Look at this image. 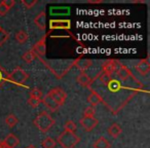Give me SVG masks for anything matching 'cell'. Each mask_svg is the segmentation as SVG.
<instances>
[{"mask_svg":"<svg viewBox=\"0 0 150 148\" xmlns=\"http://www.w3.org/2000/svg\"><path fill=\"white\" fill-rule=\"evenodd\" d=\"M33 123L40 132L46 133V132L54 125V119L52 118L50 113L43 111V112L39 113V114L35 117V119L33 120Z\"/></svg>","mask_w":150,"mask_h":148,"instance_id":"cell-1","label":"cell"},{"mask_svg":"<svg viewBox=\"0 0 150 148\" xmlns=\"http://www.w3.org/2000/svg\"><path fill=\"white\" fill-rule=\"evenodd\" d=\"M58 142L63 148H74L80 142V138L74 133L64 131L59 135Z\"/></svg>","mask_w":150,"mask_h":148,"instance_id":"cell-2","label":"cell"},{"mask_svg":"<svg viewBox=\"0 0 150 148\" xmlns=\"http://www.w3.org/2000/svg\"><path fill=\"white\" fill-rule=\"evenodd\" d=\"M28 74L24 69L17 67L16 69H13L11 72V74H8V79L11 82L16 84H24L26 82V80L28 79Z\"/></svg>","mask_w":150,"mask_h":148,"instance_id":"cell-3","label":"cell"},{"mask_svg":"<svg viewBox=\"0 0 150 148\" xmlns=\"http://www.w3.org/2000/svg\"><path fill=\"white\" fill-rule=\"evenodd\" d=\"M47 95L50 97H52V99L59 105V106H63L66 102L67 95L64 91L61 88H52L50 90V92L47 93Z\"/></svg>","mask_w":150,"mask_h":148,"instance_id":"cell-4","label":"cell"},{"mask_svg":"<svg viewBox=\"0 0 150 148\" xmlns=\"http://www.w3.org/2000/svg\"><path fill=\"white\" fill-rule=\"evenodd\" d=\"M42 100V93L39 89H33L30 92L29 99H28V104L32 107V108H37L38 105L40 104Z\"/></svg>","mask_w":150,"mask_h":148,"instance_id":"cell-5","label":"cell"},{"mask_svg":"<svg viewBox=\"0 0 150 148\" xmlns=\"http://www.w3.org/2000/svg\"><path fill=\"white\" fill-rule=\"evenodd\" d=\"M119 67H120V64L118 61L108 60L103 64V72L109 74V75H112L113 73L118 70Z\"/></svg>","mask_w":150,"mask_h":148,"instance_id":"cell-6","label":"cell"},{"mask_svg":"<svg viewBox=\"0 0 150 148\" xmlns=\"http://www.w3.org/2000/svg\"><path fill=\"white\" fill-rule=\"evenodd\" d=\"M99 120L96 117H82L80 119V125L86 132H91L98 125Z\"/></svg>","mask_w":150,"mask_h":148,"instance_id":"cell-7","label":"cell"},{"mask_svg":"<svg viewBox=\"0 0 150 148\" xmlns=\"http://www.w3.org/2000/svg\"><path fill=\"white\" fill-rule=\"evenodd\" d=\"M136 70L142 74V75H147L150 71V63L148 59H143V60H140L139 62L136 65Z\"/></svg>","mask_w":150,"mask_h":148,"instance_id":"cell-8","label":"cell"},{"mask_svg":"<svg viewBox=\"0 0 150 148\" xmlns=\"http://www.w3.org/2000/svg\"><path fill=\"white\" fill-rule=\"evenodd\" d=\"M71 22L69 20H52L50 23V29H70Z\"/></svg>","mask_w":150,"mask_h":148,"instance_id":"cell-9","label":"cell"},{"mask_svg":"<svg viewBox=\"0 0 150 148\" xmlns=\"http://www.w3.org/2000/svg\"><path fill=\"white\" fill-rule=\"evenodd\" d=\"M33 50L36 56L39 57H45L46 54V44H45V37L41 38L35 45L33 46Z\"/></svg>","mask_w":150,"mask_h":148,"instance_id":"cell-10","label":"cell"},{"mask_svg":"<svg viewBox=\"0 0 150 148\" xmlns=\"http://www.w3.org/2000/svg\"><path fill=\"white\" fill-rule=\"evenodd\" d=\"M41 102H43V104L45 105L46 108H47L48 110L52 111V112H54V111H57L59 108H60V106H59V105L57 104L54 100H52V97H50L47 94H46L45 96L42 98Z\"/></svg>","mask_w":150,"mask_h":148,"instance_id":"cell-11","label":"cell"},{"mask_svg":"<svg viewBox=\"0 0 150 148\" xmlns=\"http://www.w3.org/2000/svg\"><path fill=\"white\" fill-rule=\"evenodd\" d=\"M77 82L83 88H90L91 84H93L92 79L90 78V76L86 74V72H81L79 75L77 76Z\"/></svg>","mask_w":150,"mask_h":148,"instance_id":"cell-12","label":"cell"},{"mask_svg":"<svg viewBox=\"0 0 150 148\" xmlns=\"http://www.w3.org/2000/svg\"><path fill=\"white\" fill-rule=\"evenodd\" d=\"M102 101H103V99H102V97H101V95H99L96 91H92L90 96L88 97V102L90 103L92 107L97 106V105L100 104Z\"/></svg>","mask_w":150,"mask_h":148,"instance_id":"cell-13","label":"cell"},{"mask_svg":"<svg viewBox=\"0 0 150 148\" xmlns=\"http://www.w3.org/2000/svg\"><path fill=\"white\" fill-rule=\"evenodd\" d=\"M3 141H4V144L8 148H15L16 146L20 143L19 138H18L16 135H13V134H11V133L8 134V135L5 137V139L3 140Z\"/></svg>","mask_w":150,"mask_h":148,"instance_id":"cell-14","label":"cell"},{"mask_svg":"<svg viewBox=\"0 0 150 148\" xmlns=\"http://www.w3.org/2000/svg\"><path fill=\"white\" fill-rule=\"evenodd\" d=\"M75 66L77 67L80 71L84 72L86 70H88L91 66H92V61L91 60H88V59H78V60L75 61Z\"/></svg>","mask_w":150,"mask_h":148,"instance_id":"cell-15","label":"cell"},{"mask_svg":"<svg viewBox=\"0 0 150 148\" xmlns=\"http://www.w3.org/2000/svg\"><path fill=\"white\" fill-rule=\"evenodd\" d=\"M116 72H117V76L119 77V79L122 80V81H125V80H127L131 77V71L129 70L127 67L123 66V65H120V67H119Z\"/></svg>","mask_w":150,"mask_h":148,"instance_id":"cell-16","label":"cell"},{"mask_svg":"<svg viewBox=\"0 0 150 148\" xmlns=\"http://www.w3.org/2000/svg\"><path fill=\"white\" fill-rule=\"evenodd\" d=\"M34 24H35L40 30L45 29V13H44V11L39 13L34 18Z\"/></svg>","mask_w":150,"mask_h":148,"instance_id":"cell-17","label":"cell"},{"mask_svg":"<svg viewBox=\"0 0 150 148\" xmlns=\"http://www.w3.org/2000/svg\"><path fill=\"white\" fill-rule=\"evenodd\" d=\"M121 132H122V129L118 123H114L108 127V134L113 138H117L121 134Z\"/></svg>","mask_w":150,"mask_h":148,"instance_id":"cell-18","label":"cell"},{"mask_svg":"<svg viewBox=\"0 0 150 148\" xmlns=\"http://www.w3.org/2000/svg\"><path fill=\"white\" fill-rule=\"evenodd\" d=\"M93 146H94V148H110L111 144L105 137H101L95 141Z\"/></svg>","mask_w":150,"mask_h":148,"instance_id":"cell-19","label":"cell"},{"mask_svg":"<svg viewBox=\"0 0 150 148\" xmlns=\"http://www.w3.org/2000/svg\"><path fill=\"white\" fill-rule=\"evenodd\" d=\"M28 38H29V36H28V34L26 33L24 30H20V31H18L17 33H16V40L21 44L25 43L28 40Z\"/></svg>","mask_w":150,"mask_h":148,"instance_id":"cell-20","label":"cell"},{"mask_svg":"<svg viewBox=\"0 0 150 148\" xmlns=\"http://www.w3.org/2000/svg\"><path fill=\"white\" fill-rule=\"evenodd\" d=\"M7 79H8V73L0 65V89L4 86V84L6 82Z\"/></svg>","mask_w":150,"mask_h":148,"instance_id":"cell-21","label":"cell"},{"mask_svg":"<svg viewBox=\"0 0 150 148\" xmlns=\"http://www.w3.org/2000/svg\"><path fill=\"white\" fill-rule=\"evenodd\" d=\"M19 123V119L17 118L15 114H8L5 118V123L8 125L9 127H13L17 125V123Z\"/></svg>","mask_w":150,"mask_h":148,"instance_id":"cell-22","label":"cell"},{"mask_svg":"<svg viewBox=\"0 0 150 148\" xmlns=\"http://www.w3.org/2000/svg\"><path fill=\"white\" fill-rule=\"evenodd\" d=\"M36 57H37V56L35 55V52L31 50H28V52H26L25 54L22 56V59H23L26 63H31V62H33V61L35 60Z\"/></svg>","mask_w":150,"mask_h":148,"instance_id":"cell-23","label":"cell"},{"mask_svg":"<svg viewBox=\"0 0 150 148\" xmlns=\"http://www.w3.org/2000/svg\"><path fill=\"white\" fill-rule=\"evenodd\" d=\"M41 146H42V148H54L56 147V141H54L52 138L47 137L42 140Z\"/></svg>","mask_w":150,"mask_h":148,"instance_id":"cell-24","label":"cell"},{"mask_svg":"<svg viewBox=\"0 0 150 148\" xmlns=\"http://www.w3.org/2000/svg\"><path fill=\"white\" fill-rule=\"evenodd\" d=\"M64 127L66 132H70V133H74V134H75V132H76V130H77L76 123L73 120H67L66 123H65Z\"/></svg>","mask_w":150,"mask_h":148,"instance_id":"cell-25","label":"cell"},{"mask_svg":"<svg viewBox=\"0 0 150 148\" xmlns=\"http://www.w3.org/2000/svg\"><path fill=\"white\" fill-rule=\"evenodd\" d=\"M99 79V82L102 84H107L109 82V80L111 79V75H109V74H106V73L102 72L100 73L98 75V77H97Z\"/></svg>","mask_w":150,"mask_h":148,"instance_id":"cell-26","label":"cell"},{"mask_svg":"<svg viewBox=\"0 0 150 148\" xmlns=\"http://www.w3.org/2000/svg\"><path fill=\"white\" fill-rule=\"evenodd\" d=\"M8 36H9L8 32L5 31V30L2 29V28L0 29V46L3 45V44L7 41V39H8Z\"/></svg>","mask_w":150,"mask_h":148,"instance_id":"cell-27","label":"cell"},{"mask_svg":"<svg viewBox=\"0 0 150 148\" xmlns=\"http://www.w3.org/2000/svg\"><path fill=\"white\" fill-rule=\"evenodd\" d=\"M95 113L96 110L94 107H88L83 112V117H95Z\"/></svg>","mask_w":150,"mask_h":148,"instance_id":"cell-28","label":"cell"},{"mask_svg":"<svg viewBox=\"0 0 150 148\" xmlns=\"http://www.w3.org/2000/svg\"><path fill=\"white\" fill-rule=\"evenodd\" d=\"M36 3H37V1H36V0H31V1H30V0H23V1H22V4H23L24 6H25L26 8H28V9L32 8V7H33Z\"/></svg>","mask_w":150,"mask_h":148,"instance_id":"cell-29","label":"cell"},{"mask_svg":"<svg viewBox=\"0 0 150 148\" xmlns=\"http://www.w3.org/2000/svg\"><path fill=\"white\" fill-rule=\"evenodd\" d=\"M2 3H3V4H4L5 6H6L8 9H11V7H13V5L16 4L15 0H3V1H2Z\"/></svg>","mask_w":150,"mask_h":148,"instance_id":"cell-30","label":"cell"},{"mask_svg":"<svg viewBox=\"0 0 150 148\" xmlns=\"http://www.w3.org/2000/svg\"><path fill=\"white\" fill-rule=\"evenodd\" d=\"M8 11H9V9L7 8V7L5 6V5L3 4L2 2H0V15H1V16H5Z\"/></svg>","mask_w":150,"mask_h":148,"instance_id":"cell-31","label":"cell"},{"mask_svg":"<svg viewBox=\"0 0 150 148\" xmlns=\"http://www.w3.org/2000/svg\"><path fill=\"white\" fill-rule=\"evenodd\" d=\"M5 144H4V141H2V140H0V148H4L5 147Z\"/></svg>","mask_w":150,"mask_h":148,"instance_id":"cell-32","label":"cell"},{"mask_svg":"<svg viewBox=\"0 0 150 148\" xmlns=\"http://www.w3.org/2000/svg\"><path fill=\"white\" fill-rule=\"evenodd\" d=\"M88 3H102V1L101 0H99V1H88Z\"/></svg>","mask_w":150,"mask_h":148,"instance_id":"cell-33","label":"cell"},{"mask_svg":"<svg viewBox=\"0 0 150 148\" xmlns=\"http://www.w3.org/2000/svg\"><path fill=\"white\" fill-rule=\"evenodd\" d=\"M29 148H34V147H29Z\"/></svg>","mask_w":150,"mask_h":148,"instance_id":"cell-34","label":"cell"},{"mask_svg":"<svg viewBox=\"0 0 150 148\" xmlns=\"http://www.w3.org/2000/svg\"><path fill=\"white\" fill-rule=\"evenodd\" d=\"M0 29H1V27H0Z\"/></svg>","mask_w":150,"mask_h":148,"instance_id":"cell-35","label":"cell"}]
</instances>
